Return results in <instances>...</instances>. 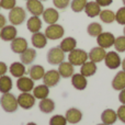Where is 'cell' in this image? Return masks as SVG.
I'll list each match as a JSON object with an SVG mask.
<instances>
[{"instance_id":"6da1fadb","label":"cell","mask_w":125,"mask_h":125,"mask_svg":"<svg viewBox=\"0 0 125 125\" xmlns=\"http://www.w3.org/2000/svg\"><path fill=\"white\" fill-rule=\"evenodd\" d=\"M0 105L3 109V111L8 113H13L18 110L19 104H18V99L14 97V94L8 92V93H2L1 98H0Z\"/></svg>"},{"instance_id":"7a4b0ae2","label":"cell","mask_w":125,"mask_h":125,"mask_svg":"<svg viewBox=\"0 0 125 125\" xmlns=\"http://www.w3.org/2000/svg\"><path fill=\"white\" fill-rule=\"evenodd\" d=\"M88 53L86 51L81 50V48H75L68 55V62L73 64V66H81L88 61Z\"/></svg>"},{"instance_id":"3957f363","label":"cell","mask_w":125,"mask_h":125,"mask_svg":"<svg viewBox=\"0 0 125 125\" xmlns=\"http://www.w3.org/2000/svg\"><path fill=\"white\" fill-rule=\"evenodd\" d=\"M9 22H10L12 25L17 26L22 24L26 19V12L22 7H14L13 9H11L10 12L8 15Z\"/></svg>"},{"instance_id":"277c9868","label":"cell","mask_w":125,"mask_h":125,"mask_svg":"<svg viewBox=\"0 0 125 125\" xmlns=\"http://www.w3.org/2000/svg\"><path fill=\"white\" fill-rule=\"evenodd\" d=\"M48 64L51 65H59L65 61V53L62 51L59 46H55L48 50L46 55Z\"/></svg>"},{"instance_id":"5b68a950","label":"cell","mask_w":125,"mask_h":125,"mask_svg":"<svg viewBox=\"0 0 125 125\" xmlns=\"http://www.w3.org/2000/svg\"><path fill=\"white\" fill-rule=\"evenodd\" d=\"M44 34L46 35L48 40H52V41H56V40H59L64 36L65 34V30L64 28L61 25V24H50L47 28L45 29V32Z\"/></svg>"},{"instance_id":"8992f818","label":"cell","mask_w":125,"mask_h":125,"mask_svg":"<svg viewBox=\"0 0 125 125\" xmlns=\"http://www.w3.org/2000/svg\"><path fill=\"white\" fill-rule=\"evenodd\" d=\"M18 104L24 110H30L35 105V97L30 92H21L18 95Z\"/></svg>"},{"instance_id":"52a82bcc","label":"cell","mask_w":125,"mask_h":125,"mask_svg":"<svg viewBox=\"0 0 125 125\" xmlns=\"http://www.w3.org/2000/svg\"><path fill=\"white\" fill-rule=\"evenodd\" d=\"M104 64L109 69H117L122 65V59L120 57V55L117 54V52L111 51V52L106 53L105 58H104Z\"/></svg>"},{"instance_id":"ba28073f","label":"cell","mask_w":125,"mask_h":125,"mask_svg":"<svg viewBox=\"0 0 125 125\" xmlns=\"http://www.w3.org/2000/svg\"><path fill=\"white\" fill-rule=\"evenodd\" d=\"M114 42H115V36L111 32H102L97 37L98 46L104 48V50L112 47L114 45Z\"/></svg>"},{"instance_id":"9c48e42d","label":"cell","mask_w":125,"mask_h":125,"mask_svg":"<svg viewBox=\"0 0 125 125\" xmlns=\"http://www.w3.org/2000/svg\"><path fill=\"white\" fill-rule=\"evenodd\" d=\"M61 75H59L58 70L56 69H51V70L46 71L45 75L43 77V83L46 84L47 87H55L58 84V82L61 81Z\"/></svg>"},{"instance_id":"30bf717a","label":"cell","mask_w":125,"mask_h":125,"mask_svg":"<svg viewBox=\"0 0 125 125\" xmlns=\"http://www.w3.org/2000/svg\"><path fill=\"white\" fill-rule=\"evenodd\" d=\"M17 88L21 92H31L34 89V80L31 77H26V76L20 77L18 78Z\"/></svg>"},{"instance_id":"8fae6325","label":"cell","mask_w":125,"mask_h":125,"mask_svg":"<svg viewBox=\"0 0 125 125\" xmlns=\"http://www.w3.org/2000/svg\"><path fill=\"white\" fill-rule=\"evenodd\" d=\"M26 10L32 15L40 17L43 14L45 9H44V6L41 0H28L26 1Z\"/></svg>"},{"instance_id":"7c38bea8","label":"cell","mask_w":125,"mask_h":125,"mask_svg":"<svg viewBox=\"0 0 125 125\" xmlns=\"http://www.w3.org/2000/svg\"><path fill=\"white\" fill-rule=\"evenodd\" d=\"M18 34V31L17 28L12 24L10 25H6L0 30V39L4 42H11L17 37Z\"/></svg>"},{"instance_id":"4fadbf2b","label":"cell","mask_w":125,"mask_h":125,"mask_svg":"<svg viewBox=\"0 0 125 125\" xmlns=\"http://www.w3.org/2000/svg\"><path fill=\"white\" fill-rule=\"evenodd\" d=\"M11 51L15 54H22L26 48H29L28 45V41H26L24 37H15L13 41H11L10 44Z\"/></svg>"},{"instance_id":"5bb4252c","label":"cell","mask_w":125,"mask_h":125,"mask_svg":"<svg viewBox=\"0 0 125 125\" xmlns=\"http://www.w3.org/2000/svg\"><path fill=\"white\" fill-rule=\"evenodd\" d=\"M42 15H43L44 22L47 23L48 25H50V24L57 23V21H58V19H59V13H58V11H57V9H55V8L45 9Z\"/></svg>"},{"instance_id":"9a60e30c","label":"cell","mask_w":125,"mask_h":125,"mask_svg":"<svg viewBox=\"0 0 125 125\" xmlns=\"http://www.w3.org/2000/svg\"><path fill=\"white\" fill-rule=\"evenodd\" d=\"M89 55V59L93 62H100L102 61H104L105 58V55H106V52L104 48L100 47V46H95V47L91 48L90 52L88 53Z\"/></svg>"},{"instance_id":"2e32d148","label":"cell","mask_w":125,"mask_h":125,"mask_svg":"<svg viewBox=\"0 0 125 125\" xmlns=\"http://www.w3.org/2000/svg\"><path fill=\"white\" fill-rule=\"evenodd\" d=\"M65 117H66L68 123L77 124L82 120V112L77 108H70L66 111Z\"/></svg>"},{"instance_id":"e0dca14e","label":"cell","mask_w":125,"mask_h":125,"mask_svg":"<svg viewBox=\"0 0 125 125\" xmlns=\"http://www.w3.org/2000/svg\"><path fill=\"white\" fill-rule=\"evenodd\" d=\"M71 84L75 89L79 91H82L87 88L88 86V81H87V77H84L81 73H73L71 77Z\"/></svg>"},{"instance_id":"ac0fdd59","label":"cell","mask_w":125,"mask_h":125,"mask_svg":"<svg viewBox=\"0 0 125 125\" xmlns=\"http://www.w3.org/2000/svg\"><path fill=\"white\" fill-rule=\"evenodd\" d=\"M47 40L48 39L46 37V35L42 32L33 33L31 36V42L34 48H44L47 45Z\"/></svg>"},{"instance_id":"d6986e66","label":"cell","mask_w":125,"mask_h":125,"mask_svg":"<svg viewBox=\"0 0 125 125\" xmlns=\"http://www.w3.org/2000/svg\"><path fill=\"white\" fill-rule=\"evenodd\" d=\"M73 65L69 62H62V64L58 65V73L62 78H71L75 73V68Z\"/></svg>"},{"instance_id":"ffe728a7","label":"cell","mask_w":125,"mask_h":125,"mask_svg":"<svg viewBox=\"0 0 125 125\" xmlns=\"http://www.w3.org/2000/svg\"><path fill=\"white\" fill-rule=\"evenodd\" d=\"M9 71H10L11 76H13L15 78L23 77L25 75V65L22 64L21 62H14L10 65Z\"/></svg>"},{"instance_id":"44dd1931","label":"cell","mask_w":125,"mask_h":125,"mask_svg":"<svg viewBox=\"0 0 125 125\" xmlns=\"http://www.w3.org/2000/svg\"><path fill=\"white\" fill-rule=\"evenodd\" d=\"M98 70V67H97V64L91 61H87L84 62L83 65H81L80 66V73L81 75H83L84 77H91V76H93L95 73H97Z\"/></svg>"},{"instance_id":"7402d4cb","label":"cell","mask_w":125,"mask_h":125,"mask_svg":"<svg viewBox=\"0 0 125 125\" xmlns=\"http://www.w3.org/2000/svg\"><path fill=\"white\" fill-rule=\"evenodd\" d=\"M26 28L30 31L31 33H36L40 32L42 29V20L40 19V17H36V15H32L30 19L26 22Z\"/></svg>"},{"instance_id":"603a6c76","label":"cell","mask_w":125,"mask_h":125,"mask_svg":"<svg viewBox=\"0 0 125 125\" xmlns=\"http://www.w3.org/2000/svg\"><path fill=\"white\" fill-rule=\"evenodd\" d=\"M36 58V51L34 48H26L22 54H20V61L24 65H31Z\"/></svg>"},{"instance_id":"cb8c5ba5","label":"cell","mask_w":125,"mask_h":125,"mask_svg":"<svg viewBox=\"0 0 125 125\" xmlns=\"http://www.w3.org/2000/svg\"><path fill=\"white\" fill-rule=\"evenodd\" d=\"M101 120H102V123H104L106 125H112L116 122L117 113L114 110H112V109H106V110H104L102 112Z\"/></svg>"},{"instance_id":"d4e9b609","label":"cell","mask_w":125,"mask_h":125,"mask_svg":"<svg viewBox=\"0 0 125 125\" xmlns=\"http://www.w3.org/2000/svg\"><path fill=\"white\" fill-rule=\"evenodd\" d=\"M58 46L62 48V51L64 53H70L71 51L77 48V41H76V39H73L71 36L65 37V39H62V41Z\"/></svg>"},{"instance_id":"484cf974","label":"cell","mask_w":125,"mask_h":125,"mask_svg":"<svg viewBox=\"0 0 125 125\" xmlns=\"http://www.w3.org/2000/svg\"><path fill=\"white\" fill-rule=\"evenodd\" d=\"M112 88L114 90H123L125 89V71L124 70H121L114 76L112 80Z\"/></svg>"},{"instance_id":"4316f807","label":"cell","mask_w":125,"mask_h":125,"mask_svg":"<svg viewBox=\"0 0 125 125\" xmlns=\"http://www.w3.org/2000/svg\"><path fill=\"white\" fill-rule=\"evenodd\" d=\"M101 7L95 1H88L84 8V12L89 18H95L100 14L101 12Z\"/></svg>"},{"instance_id":"83f0119b","label":"cell","mask_w":125,"mask_h":125,"mask_svg":"<svg viewBox=\"0 0 125 125\" xmlns=\"http://www.w3.org/2000/svg\"><path fill=\"white\" fill-rule=\"evenodd\" d=\"M29 75L34 81H37V80L43 79L44 75H45V69L41 65H33L29 69Z\"/></svg>"},{"instance_id":"f1b7e54d","label":"cell","mask_w":125,"mask_h":125,"mask_svg":"<svg viewBox=\"0 0 125 125\" xmlns=\"http://www.w3.org/2000/svg\"><path fill=\"white\" fill-rule=\"evenodd\" d=\"M32 94L35 97V99H40V100L46 99V98H48V94H50V87H47L44 83L39 84V86L34 87Z\"/></svg>"},{"instance_id":"f546056e","label":"cell","mask_w":125,"mask_h":125,"mask_svg":"<svg viewBox=\"0 0 125 125\" xmlns=\"http://www.w3.org/2000/svg\"><path fill=\"white\" fill-rule=\"evenodd\" d=\"M39 109L42 113L50 114V113H52L53 111L55 110V102L53 101L52 99H48V98L43 99V100H40Z\"/></svg>"},{"instance_id":"4dcf8cb0","label":"cell","mask_w":125,"mask_h":125,"mask_svg":"<svg viewBox=\"0 0 125 125\" xmlns=\"http://www.w3.org/2000/svg\"><path fill=\"white\" fill-rule=\"evenodd\" d=\"M12 87H13V83H12L11 77H9V76H7V75L0 77V92L1 93L10 92Z\"/></svg>"},{"instance_id":"1f68e13d","label":"cell","mask_w":125,"mask_h":125,"mask_svg":"<svg viewBox=\"0 0 125 125\" xmlns=\"http://www.w3.org/2000/svg\"><path fill=\"white\" fill-rule=\"evenodd\" d=\"M102 32H103L102 25L98 22H92L87 26V33L92 37H98Z\"/></svg>"},{"instance_id":"d6a6232c","label":"cell","mask_w":125,"mask_h":125,"mask_svg":"<svg viewBox=\"0 0 125 125\" xmlns=\"http://www.w3.org/2000/svg\"><path fill=\"white\" fill-rule=\"evenodd\" d=\"M99 17H100V20L106 24H111L115 21V13L112 10H109V9L102 10L100 12Z\"/></svg>"},{"instance_id":"836d02e7","label":"cell","mask_w":125,"mask_h":125,"mask_svg":"<svg viewBox=\"0 0 125 125\" xmlns=\"http://www.w3.org/2000/svg\"><path fill=\"white\" fill-rule=\"evenodd\" d=\"M87 2H88L87 0H71L70 8L73 12H81V11H84Z\"/></svg>"},{"instance_id":"e575fe53","label":"cell","mask_w":125,"mask_h":125,"mask_svg":"<svg viewBox=\"0 0 125 125\" xmlns=\"http://www.w3.org/2000/svg\"><path fill=\"white\" fill-rule=\"evenodd\" d=\"M115 51L117 53H123L125 52V36L122 35V36H117L115 37V42H114V45Z\"/></svg>"},{"instance_id":"d590c367","label":"cell","mask_w":125,"mask_h":125,"mask_svg":"<svg viewBox=\"0 0 125 125\" xmlns=\"http://www.w3.org/2000/svg\"><path fill=\"white\" fill-rule=\"evenodd\" d=\"M67 120L61 114H56L50 119V125H67Z\"/></svg>"},{"instance_id":"8d00e7d4","label":"cell","mask_w":125,"mask_h":125,"mask_svg":"<svg viewBox=\"0 0 125 125\" xmlns=\"http://www.w3.org/2000/svg\"><path fill=\"white\" fill-rule=\"evenodd\" d=\"M115 21L121 25H125V7H122L115 13Z\"/></svg>"},{"instance_id":"74e56055","label":"cell","mask_w":125,"mask_h":125,"mask_svg":"<svg viewBox=\"0 0 125 125\" xmlns=\"http://www.w3.org/2000/svg\"><path fill=\"white\" fill-rule=\"evenodd\" d=\"M0 6L4 10H11L17 7V0H0Z\"/></svg>"},{"instance_id":"f35d334b","label":"cell","mask_w":125,"mask_h":125,"mask_svg":"<svg viewBox=\"0 0 125 125\" xmlns=\"http://www.w3.org/2000/svg\"><path fill=\"white\" fill-rule=\"evenodd\" d=\"M70 0H53V3H54L55 8L59 9V10H65L67 7L70 3Z\"/></svg>"},{"instance_id":"ab89813d","label":"cell","mask_w":125,"mask_h":125,"mask_svg":"<svg viewBox=\"0 0 125 125\" xmlns=\"http://www.w3.org/2000/svg\"><path fill=\"white\" fill-rule=\"evenodd\" d=\"M117 119L125 124V104H122L119 109H117Z\"/></svg>"},{"instance_id":"60d3db41","label":"cell","mask_w":125,"mask_h":125,"mask_svg":"<svg viewBox=\"0 0 125 125\" xmlns=\"http://www.w3.org/2000/svg\"><path fill=\"white\" fill-rule=\"evenodd\" d=\"M7 71H8V66L6 65V62H0V77L6 75Z\"/></svg>"},{"instance_id":"b9f144b4","label":"cell","mask_w":125,"mask_h":125,"mask_svg":"<svg viewBox=\"0 0 125 125\" xmlns=\"http://www.w3.org/2000/svg\"><path fill=\"white\" fill-rule=\"evenodd\" d=\"M95 2H97L100 7H108V6H110V4H112L113 0H95Z\"/></svg>"},{"instance_id":"7bdbcfd3","label":"cell","mask_w":125,"mask_h":125,"mask_svg":"<svg viewBox=\"0 0 125 125\" xmlns=\"http://www.w3.org/2000/svg\"><path fill=\"white\" fill-rule=\"evenodd\" d=\"M7 25V19H6V17H4L3 14H1L0 13V30H1L3 26H6Z\"/></svg>"},{"instance_id":"ee69618b","label":"cell","mask_w":125,"mask_h":125,"mask_svg":"<svg viewBox=\"0 0 125 125\" xmlns=\"http://www.w3.org/2000/svg\"><path fill=\"white\" fill-rule=\"evenodd\" d=\"M119 100L122 104H125V89L120 91V94H119Z\"/></svg>"},{"instance_id":"f6af8a7d","label":"cell","mask_w":125,"mask_h":125,"mask_svg":"<svg viewBox=\"0 0 125 125\" xmlns=\"http://www.w3.org/2000/svg\"><path fill=\"white\" fill-rule=\"evenodd\" d=\"M121 66H122V69L125 71V58L122 61V65H121Z\"/></svg>"},{"instance_id":"bcb514c9","label":"cell","mask_w":125,"mask_h":125,"mask_svg":"<svg viewBox=\"0 0 125 125\" xmlns=\"http://www.w3.org/2000/svg\"><path fill=\"white\" fill-rule=\"evenodd\" d=\"M26 125H37V124H36V123H34V122H29V123L26 124Z\"/></svg>"},{"instance_id":"7dc6e473","label":"cell","mask_w":125,"mask_h":125,"mask_svg":"<svg viewBox=\"0 0 125 125\" xmlns=\"http://www.w3.org/2000/svg\"><path fill=\"white\" fill-rule=\"evenodd\" d=\"M123 33H124V36H125V25H124V29H123Z\"/></svg>"},{"instance_id":"c3c4849f","label":"cell","mask_w":125,"mask_h":125,"mask_svg":"<svg viewBox=\"0 0 125 125\" xmlns=\"http://www.w3.org/2000/svg\"><path fill=\"white\" fill-rule=\"evenodd\" d=\"M97 125H106V124H104V123H101V124H97Z\"/></svg>"},{"instance_id":"681fc988","label":"cell","mask_w":125,"mask_h":125,"mask_svg":"<svg viewBox=\"0 0 125 125\" xmlns=\"http://www.w3.org/2000/svg\"><path fill=\"white\" fill-rule=\"evenodd\" d=\"M123 1V4H124V7H125V0H122Z\"/></svg>"},{"instance_id":"f907efd6","label":"cell","mask_w":125,"mask_h":125,"mask_svg":"<svg viewBox=\"0 0 125 125\" xmlns=\"http://www.w3.org/2000/svg\"><path fill=\"white\" fill-rule=\"evenodd\" d=\"M41 1H47V0H41Z\"/></svg>"},{"instance_id":"816d5d0a","label":"cell","mask_w":125,"mask_h":125,"mask_svg":"<svg viewBox=\"0 0 125 125\" xmlns=\"http://www.w3.org/2000/svg\"><path fill=\"white\" fill-rule=\"evenodd\" d=\"M0 9H1V6H0Z\"/></svg>"},{"instance_id":"f5cc1de1","label":"cell","mask_w":125,"mask_h":125,"mask_svg":"<svg viewBox=\"0 0 125 125\" xmlns=\"http://www.w3.org/2000/svg\"><path fill=\"white\" fill-rule=\"evenodd\" d=\"M26 1H28V0H26Z\"/></svg>"}]
</instances>
